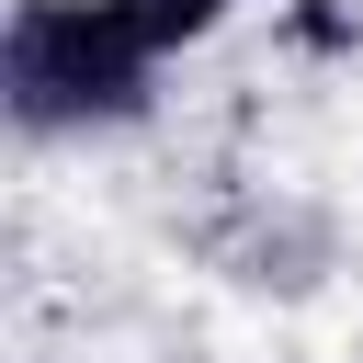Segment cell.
Listing matches in <instances>:
<instances>
[{
  "mask_svg": "<svg viewBox=\"0 0 363 363\" xmlns=\"http://www.w3.org/2000/svg\"><path fill=\"white\" fill-rule=\"evenodd\" d=\"M159 45L125 23V0H23L0 34V91L34 136H91L147 102Z\"/></svg>",
  "mask_w": 363,
  "mask_h": 363,
  "instance_id": "6da1fadb",
  "label": "cell"
},
{
  "mask_svg": "<svg viewBox=\"0 0 363 363\" xmlns=\"http://www.w3.org/2000/svg\"><path fill=\"white\" fill-rule=\"evenodd\" d=\"M125 23H136V34L159 45V57H170V45L216 34V23H227V0H125Z\"/></svg>",
  "mask_w": 363,
  "mask_h": 363,
  "instance_id": "7a4b0ae2",
  "label": "cell"
}]
</instances>
